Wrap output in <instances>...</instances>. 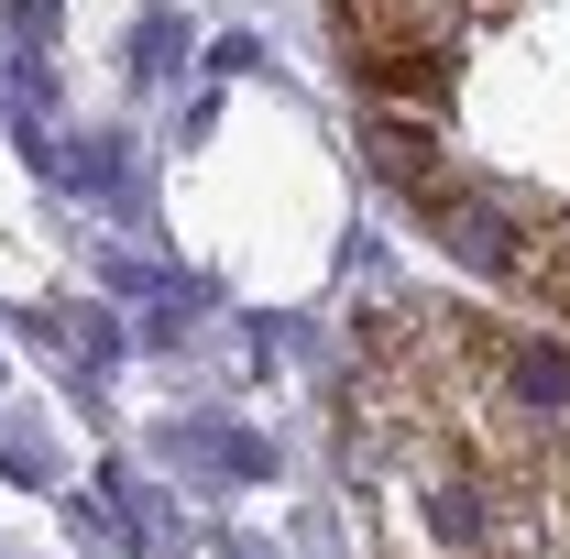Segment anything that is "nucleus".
Returning <instances> with one entry per match:
<instances>
[{
  "instance_id": "f257e3e1",
  "label": "nucleus",
  "mask_w": 570,
  "mask_h": 559,
  "mask_svg": "<svg viewBox=\"0 0 570 559\" xmlns=\"http://www.w3.org/2000/svg\"><path fill=\"white\" fill-rule=\"evenodd\" d=\"M362 154H373V176H384L395 198H417L428 219H439L450 198H461V187H472V176H461V165L439 154V133H428V121H395V110H384V121L362 133Z\"/></svg>"
},
{
  "instance_id": "f03ea898",
  "label": "nucleus",
  "mask_w": 570,
  "mask_h": 559,
  "mask_svg": "<svg viewBox=\"0 0 570 559\" xmlns=\"http://www.w3.org/2000/svg\"><path fill=\"white\" fill-rule=\"evenodd\" d=\"M352 77L373 88V99H417V110H428V99H450L461 67H450V33H362Z\"/></svg>"
},
{
  "instance_id": "7ed1b4c3",
  "label": "nucleus",
  "mask_w": 570,
  "mask_h": 559,
  "mask_svg": "<svg viewBox=\"0 0 570 559\" xmlns=\"http://www.w3.org/2000/svg\"><path fill=\"white\" fill-rule=\"evenodd\" d=\"M504 285H515L538 318H570V219H560V209H538V219H527V242H515Z\"/></svg>"
}]
</instances>
